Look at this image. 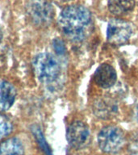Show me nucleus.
<instances>
[{
    "label": "nucleus",
    "instance_id": "nucleus-13",
    "mask_svg": "<svg viewBox=\"0 0 138 155\" xmlns=\"http://www.w3.org/2000/svg\"><path fill=\"white\" fill-rule=\"evenodd\" d=\"M32 133L35 136L37 142L40 145L41 148L43 150V151L46 153V155H52V152H51L50 147L48 146V143L46 142L45 138L44 137L43 133L41 132V130L39 128L36 127V128H32Z\"/></svg>",
    "mask_w": 138,
    "mask_h": 155
},
{
    "label": "nucleus",
    "instance_id": "nucleus-2",
    "mask_svg": "<svg viewBox=\"0 0 138 155\" xmlns=\"http://www.w3.org/2000/svg\"><path fill=\"white\" fill-rule=\"evenodd\" d=\"M33 68L36 78L41 83H55L61 74V66L55 56L49 53H40L34 58Z\"/></svg>",
    "mask_w": 138,
    "mask_h": 155
},
{
    "label": "nucleus",
    "instance_id": "nucleus-9",
    "mask_svg": "<svg viewBox=\"0 0 138 155\" xmlns=\"http://www.w3.org/2000/svg\"><path fill=\"white\" fill-rule=\"evenodd\" d=\"M16 96V91L14 86L0 80V112L7 111L13 105Z\"/></svg>",
    "mask_w": 138,
    "mask_h": 155
},
{
    "label": "nucleus",
    "instance_id": "nucleus-15",
    "mask_svg": "<svg viewBox=\"0 0 138 155\" xmlns=\"http://www.w3.org/2000/svg\"><path fill=\"white\" fill-rule=\"evenodd\" d=\"M136 119H137L138 120V104L136 106Z\"/></svg>",
    "mask_w": 138,
    "mask_h": 155
},
{
    "label": "nucleus",
    "instance_id": "nucleus-14",
    "mask_svg": "<svg viewBox=\"0 0 138 155\" xmlns=\"http://www.w3.org/2000/svg\"><path fill=\"white\" fill-rule=\"evenodd\" d=\"M53 48L58 54H64L65 53V45L60 39L57 38L53 41Z\"/></svg>",
    "mask_w": 138,
    "mask_h": 155
},
{
    "label": "nucleus",
    "instance_id": "nucleus-11",
    "mask_svg": "<svg viewBox=\"0 0 138 155\" xmlns=\"http://www.w3.org/2000/svg\"><path fill=\"white\" fill-rule=\"evenodd\" d=\"M24 154L23 144L18 138H9L0 143V155Z\"/></svg>",
    "mask_w": 138,
    "mask_h": 155
},
{
    "label": "nucleus",
    "instance_id": "nucleus-6",
    "mask_svg": "<svg viewBox=\"0 0 138 155\" xmlns=\"http://www.w3.org/2000/svg\"><path fill=\"white\" fill-rule=\"evenodd\" d=\"M66 139L71 147L75 150H82L87 147L90 142L89 128L82 121H74L68 127Z\"/></svg>",
    "mask_w": 138,
    "mask_h": 155
},
{
    "label": "nucleus",
    "instance_id": "nucleus-12",
    "mask_svg": "<svg viewBox=\"0 0 138 155\" xmlns=\"http://www.w3.org/2000/svg\"><path fill=\"white\" fill-rule=\"evenodd\" d=\"M13 130V124L9 118L0 114V139L5 138Z\"/></svg>",
    "mask_w": 138,
    "mask_h": 155
},
{
    "label": "nucleus",
    "instance_id": "nucleus-17",
    "mask_svg": "<svg viewBox=\"0 0 138 155\" xmlns=\"http://www.w3.org/2000/svg\"><path fill=\"white\" fill-rule=\"evenodd\" d=\"M58 1H61V2H70V1H72V0H58Z\"/></svg>",
    "mask_w": 138,
    "mask_h": 155
},
{
    "label": "nucleus",
    "instance_id": "nucleus-1",
    "mask_svg": "<svg viewBox=\"0 0 138 155\" xmlns=\"http://www.w3.org/2000/svg\"><path fill=\"white\" fill-rule=\"evenodd\" d=\"M58 25L66 37L74 42L84 41L92 28L91 13L81 5L69 6L61 11Z\"/></svg>",
    "mask_w": 138,
    "mask_h": 155
},
{
    "label": "nucleus",
    "instance_id": "nucleus-3",
    "mask_svg": "<svg viewBox=\"0 0 138 155\" xmlns=\"http://www.w3.org/2000/svg\"><path fill=\"white\" fill-rule=\"evenodd\" d=\"M125 143L123 131L116 126H106L98 135L99 149L107 153H116L122 150Z\"/></svg>",
    "mask_w": 138,
    "mask_h": 155
},
{
    "label": "nucleus",
    "instance_id": "nucleus-10",
    "mask_svg": "<svg viewBox=\"0 0 138 155\" xmlns=\"http://www.w3.org/2000/svg\"><path fill=\"white\" fill-rule=\"evenodd\" d=\"M135 7V0H108V9L111 14L122 16L132 12Z\"/></svg>",
    "mask_w": 138,
    "mask_h": 155
},
{
    "label": "nucleus",
    "instance_id": "nucleus-4",
    "mask_svg": "<svg viewBox=\"0 0 138 155\" xmlns=\"http://www.w3.org/2000/svg\"><path fill=\"white\" fill-rule=\"evenodd\" d=\"M29 18L35 25L48 26L54 17L53 5L47 0H31L27 6Z\"/></svg>",
    "mask_w": 138,
    "mask_h": 155
},
{
    "label": "nucleus",
    "instance_id": "nucleus-16",
    "mask_svg": "<svg viewBox=\"0 0 138 155\" xmlns=\"http://www.w3.org/2000/svg\"><path fill=\"white\" fill-rule=\"evenodd\" d=\"M2 31L1 28H0V42H1V41H2Z\"/></svg>",
    "mask_w": 138,
    "mask_h": 155
},
{
    "label": "nucleus",
    "instance_id": "nucleus-7",
    "mask_svg": "<svg viewBox=\"0 0 138 155\" xmlns=\"http://www.w3.org/2000/svg\"><path fill=\"white\" fill-rule=\"evenodd\" d=\"M93 112L98 118L110 120L118 112V105L112 99L108 97H101L94 101Z\"/></svg>",
    "mask_w": 138,
    "mask_h": 155
},
{
    "label": "nucleus",
    "instance_id": "nucleus-8",
    "mask_svg": "<svg viewBox=\"0 0 138 155\" xmlns=\"http://www.w3.org/2000/svg\"><path fill=\"white\" fill-rule=\"evenodd\" d=\"M94 80L99 87L107 89L113 87L117 80L115 69L107 63H103L97 68L94 74Z\"/></svg>",
    "mask_w": 138,
    "mask_h": 155
},
{
    "label": "nucleus",
    "instance_id": "nucleus-5",
    "mask_svg": "<svg viewBox=\"0 0 138 155\" xmlns=\"http://www.w3.org/2000/svg\"><path fill=\"white\" fill-rule=\"evenodd\" d=\"M133 34V28L128 22L112 19L107 28V39L111 45L120 46L127 43Z\"/></svg>",
    "mask_w": 138,
    "mask_h": 155
}]
</instances>
